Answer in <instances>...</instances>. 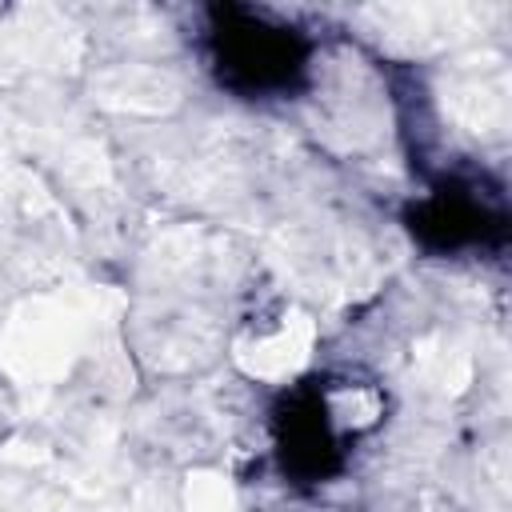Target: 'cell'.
<instances>
[{"label":"cell","mask_w":512,"mask_h":512,"mask_svg":"<svg viewBox=\"0 0 512 512\" xmlns=\"http://www.w3.org/2000/svg\"><path fill=\"white\" fill-rule=\"evenodd\" d=\"M212 40H216L220 76L240 92L284 88L304 64V48L288 28L260 24V20L232 12V8L216 12Z\"/></svg>","instance_id":"6da1fadb"},{"label":"cell","mask_w":512,"mask_h":512,"mask_svg":"<svg viewBox=\"0 0 512 512\" xmlns=\"http://www.w3.org/2000/svg\"><path fill=\"white\" fill-rule=\"evenodd\" d=\"M284 464H292L304 476H324L336 464V444L328 432V420L316 400H308V412L284 416Z\"/></svg>","instance_id":"7a4b0ae2"},{"label":"cell","mask_w":512,"mask_h":512,"mask_svg":"<svg viewBox=\"0 0 512 512\" xmlns=\"http://www.w3.org/2000/svg\"><path fill=\"white\" fill-rule=\"evenodd\" d=\"M412 232H420L428 244H464L484 232V212L460 196H436L412 216Z\"/></svg>","instance_id":"3957f363"}]
</instances>
